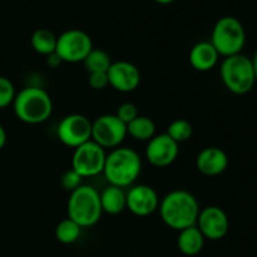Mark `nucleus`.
Instances as JSON below:
<instances>
[{
    "instance_id": "nucleus-1",
    "label": "nucleus",
    "mask_w": 257,
    "mask_h": 257,
    "mask_svg": "<svg viewBox=\"0 0 257 257\" xmlns=\"http://www.w3.org/2000/svg\"><path fill=\"white\" fill-rule=\"evenodd\" d=\"M158 211L163 223L180 232L196 226L201 208L192 193L185 190H173L160 201Z\"/></svg>"
},
{
    "instance_id": "nucleus-2",
    "label": "nucleus",
    "mask_w": 257,
    "mask_h": 257,
    "mask_svg": "<svg viewBox=\"0 0 257 257\" xmlns=\"http://www.w3.org/2000/svg\"><path fill=\"white\" fill-rule=\"evenodd\" d=\"M141 171L142 160L132 148L117 147L107 153L103 175L109 185L130 188L138 180Z\"/></svg>"
},
{
    "instance_id": "nucleus-3",
    "label": "nucleus",
    "mask_w": 257,
    "mask_h": 257,
    "mask_svg": "<svg viewBox=\"0 0 257 257\" xmlns=\"http://www.w3.org/2000/svg\"><path fill=\"white\" fill-rule=\"evenodd\" d=\"M14 113L27 124L47 122L53 113V100L49 93L40 87H25L17 93L13 102Z\"/></svg>"
},
{
    "instance_id": "nucleus-4",
    "label": "nucleus",
    "mask_w": 257,
    "mask_h": 257,
    "mask_svg": "<svg viewBox=\"0 0 257 257\" xmlns=\"http://www.w3.org/2000/svg\"><path fill=\"white\" fill-rule=\"evenodd\" d=\"M68 218L82 228H88L99 222L102 217L99 192L89 185H82L70 192L68 200Z\"/></svg>"
},
{
    "instance_id": "nucleus-5",
    "label": "nucleus",
    "mask_w": 257,
    "mask_h": 257,
    "mask_svg": "<svg viewBox=\"0 0 257 257\" xmlns=\"http://www.w3.org/2000/svg\"><path fill=\"white\" fill-rule=\"evenodd\" d=\"M220 75L223 85L237 95L250 92L256 83L252 59L241 53L223 59L220 67Z\"/></svg>"
},
{
    "instance_id": "nucleus-6",
    "label": "nucleus",
    "mask_w": 257,
    "mask_h": 257,
    "mask_svg": "<svg viewBox=\"0 0 257 257\" xmlns=\"http://www.w3.org/2000/svg\"><path fill=\"white\" fill-rule=\"evenodd\" d=\"M210 42L220 57L240 54L246 43L245 28L237 18L222 17L216 22Z\"/></svg>"
},
{
    "instance_id": "nucleus-7",
    "label": "nucleus",
    "mask_w": 257,
    "mask_h": 257,
    "mask_svg": "<svg viewBox=\"0 0 257 257\" xmlns=\"http://www.w3.org/2000/svg\"><path fill=\"white\" fill-rule=\"evenodd\" d=\"M93 43L89 34L80 29H69L57 38L55 53L65 63H83L90 50Z\"/></svg>"
},
{
    "instance_id": "nucleus-8",
    "label": "nucleus",
    "mask_w": 257,
    "mask_h": 257,
    "mask_svg": "<svg viewBox=\"0 0 257 257\" xmlns=\"http://www.w3.org/2000/svg\"><path fill=\"white\" fill-rule=\"evenodd\" d=\"M107 152L93 141L74 150L72 156V170L82 178L94 177L103 173Z\"/></svg>"
},
{
    "instance_id": "nucleus-9",
    "label": "nucleus",
    "mask_w": 257,
    "mask_h": 257,
    "mask_svg": "<svg viewBox=\"0 0 257 257\" xmlns=\"http://www.w3.org/2000/svg\"><path fill=\"white\" fill-rule=\"evenodd\" d=\"M127 136V125L115 114H103L92 122V141L103 150L120 147Z\"/></svg>"
},
{
    "instance_id": "nucleus-10",
    "label": "nucleus",
    "mask_w": 257,
    "mask_h": 257,
    "mask_svg": "<svg viewBox=\"0 0 257 257\" xmlns=\"http://www.w3.org/2000/svg\"><path fill=\"white\" fill-rule=\"evenodd\" d=\"M57 136L63 145L75 150L92 141V122L79 113L68 114L58 124Z\"/></svg>"
},
{
    "instance_id": "nucleus-11",
    "label": "nucleus",
    "mask_w": 257,
    "mask_h": 257,
    "mask_svg": "<svg viewBox=\"0 0 257 257\" xmlns=\"http://www.w3.org/2000/svg\"><path fill=\"white\" fill-rule=\"evenodd\" d=\"M196 226L203 237L218 241L225 237L230 228V220L225 211L218 206H207L198 213Z\"/></svg>"
},
{
    "instance_id": "nucleus-12",
    "label": "nucleus",
    "mask_w": 257,
    "mask_h": 257,
    "mask_svg": "<svg viewBox=\"0 0 257 257\" xmlns=\"http://www.w3.org/2000/svg\"><path fill=\"white\" fill-rule=\"evenodd\" d=\"M180 145L176 143L167 133L156 135L151 138L146 147V158L152 166L158 168L168 167L178 157Z\"/></svg>"
},
{
    "instance_id": "nucleus-13",
    "label": "nucleus",
    "mask_w": 257,
    "mask_h": 257,
    "mask_svg": "<svg viewBox=\"0 0 257 257\" xmlns=\"http://www.w3.org/2000/svg\"><path fill=\"white\" fill-rule=\"evenodd\" d=\"M160 197L155 188L147 185L131 186L127 191V208L138 217H147L155 213L160 206Z\"/></svg>"
},
{
    "instance_id": "nucleus-14",
    "label": "nucleus",
    "mask_w": 257,
    "mask_h": 257,
    "mask_svg": "<svg viewBox=\"0 0 257 257\" xmlns=\"http://www.w3.org/2000/svg\"><path fill=\"white\" fill-rule=\"evenodd\" d=\"M109 85L120 93H131L140 87L141 72L133 63L118 60L112 63L107 72Z\"/></svg>"
},
{
    "instance_id": "nucleus-15",
    "label": "nucleus",
    "mask_w": 257,
    "mask_h": 257,
    "mask_svg": "<svg viewBox=\"0 0 257 257\" xmlns=\"http://www.w3.org/2000/svg\"><path fill=\"white\" fill-rule=\"evenodd\" d=\"M227 167V155L225 151L218 147L203 148L196 157V168L198 172L208 177L222 175Z\"/></svg>"
},
{
    "instance_id": "nucleus-16",
    "label": "nucleus",
    "mask_w": 257,
    "mask_h": 257,
    "mask_svg": "<svg viewBox=\"0 0 257 257\" xmlns=\"http://www.w3.org/2000/svg\"><path fill=\"white\" fill-rule=\"evenodd\" d=\"M218 58L220 55L211 42L197 43L193 45L188 55L191 67L197 72H208L213 69L217 65Z\"/></svg>"
},
{
    "instance_id": "nucleus-17",
    "label": "nucleus",
    "mask_w": 257,
    "mask_h": 257,
    "mask_svg": "<svg viewBox=\"0 0 257 257\" xmlns=\"http://www.w3.org/2000/svg\"><path fill=\"white\" fill-rule=\"evenodd\" d=\"M99 197L103 213L119 215L127 208V192L124 188L108 185L102 192H99Z\"/></svg>"
},
{
    "instance_id": "nucleus-18",
    "label": "nucleus",
    "mask_w": 257,
    "mask_h": 257,
    "mask_svg": "<svg viewBox=\"0 0 257 257\" xmlns=\"http://www.w3.org/2000/svg\"><path fill=\"white\" fill-rule=\"evenodd\" d=\"M177 246L181 253L185 256H196L202 251L205 246V237L197 226H191L180 231L177 238Z\"/></svg>"
},
{
    "instance_id": "nucleus-19",
    "label": "nucleus",
    "mask_w": 257,
    "mask_h": 257,
    "mask_svg": "<svg viewBox=\"0 0 257 257\" xmlns=\"http://www.w3.org/2000/svg\"><path fill=\"white\" fill-rule=\"evenodd\" d=\"M127 135L137 141H150L156 136L155 122L150 117L138 115L127 124Z\"/></svg>"
},
{
    "instance_id": "nucleus-20",
    "label": "nucleus",
    "mask_w": 257,
    "mask_h": 257,
    "mask_svg": "<svg viewBox=\"0 0 257 257\" xmlns=\"http://www.w3.org/2000/svg\"><path fill=\"white\" fill-rule=\"evenodd\" d=\"M57 38L54 33L49 29H37L32 35V47L38 54L50 55L55 53L57 48Z\"/></svg>"
},
{
    "instance_id": "nucleus-21",
    "label": "nucleus",
    "mask_w": 257,
    "mask_h": 257,
    "mask_svg": "<svg viewBox=\"0 0 257 257\" xmlns=\"http://www.w3.org/2000/svg\"><path fill=\"white\" fill-rule=\"evenodd\" d=\"M82 230L83 228L77 225L74 221H72L70 218H64L55 227V237L60 243L72 245L79 240Z\"/></svg>"
},
{
    "instance_id": "nucleus-22",
    "label": "nucleus",
    "mask_w": 257,
    "mask_h": 257,
    "mask_svg": "<svg viewBox=\"0 0 257 257\" xmlns=\"http://www.w3.org/2000/svg\"><path fill=\"white\" fill-rule=\"evenodd\" d=\"M84 68L88 73H97V72H108L109 67L112 65L109 54L103 49L90 50L89 54L83 60Z\"/></svg>"
},
{
    "instance_id": "nucleus-23",
    "label": "nucleus",
    "mask_w": 257,
    "mask_h": 257,
    "mask_svg": "<svg viewBox=\"0 0 257 257\" xmlns=\"http://www.w3.org/2000/svg\"><path fill=\"white\" fill-rule=\"evenodd\" d=\"M167 133L176 143H183L187 142L191 137H192L193 128L188 120L186 119H175L173 122L170 123L167 128Z\"/></svg>"
},
{
    "instance_id": "nucleus-24",
    "label": "nucleus",
    "mask_w": 257,
    "mask_h": 257,
    "mask_svg": "<svg viewBox=\"0 0 257 257\" xmlns=\"http://www.w3.org/2000/svg\"><path fill=\"white\" fill-rule=\"evenodd\" d=\"M15 95H17V92H15V87L12 80L0 75V109L12 105Z\"/></svg>"
},
{
    "instance_id": "nucleus-25",
    "label": "nucleus",
    "mask_w": 257,
    "mask_h": 257,
    "mask_svg": "<svg viewBox=\"0 0 257 257\" xmlns=\"http://www.w3.org/2000/svg\"><path fill=\"white\" fill-rule=\"evenodd\" d=\"M115 115H117V117L119 118L125 125H127L128 123H131L133 119H136L140 114H138L137 105L133 104V103L125 102L117 108Z\"/></svg>"
},
{
    "instance_id": "nucleus-26",
    "label": "nucleus",
    "mask_w": 257,
    "mask_h": 257,
    "mask_svg": "<svg viewBox=\"0 0 257 257\" xmlns=\"http://www.w3.org/2000/svg\"><path fill=\"white\" fill-rule=\"evenodd\" d=\"M82 180L83 178L70 168V170H68L62 176V178H60V185H62L63 190H65L67 192H73V191L77 190L78 187L82 186Z\"/></svg>"
},
{
    "instance_id": "nucleus-27",
    "label": "nucleus",
    "mask_w": 257,
    "mask_h": 257,
    "mask_svg": "<svg viewBox=\"0 0 257 257\" xmlns=\"http://www.w3.org/2000/svg\"><path fill=\"white\" fill-rule=\"evenodd\" d=\"M88 84L92 89L94 90H103L109 85V80H108L107 72H97V73H89V78H88Z\"/></svg>"
},
{
    "instance_id": "nucleus-28",
    "label": "nucleus",
    "mask_w": 257,
    "mask_h": 257,
    "mask_svg": "<svg viewBox=\"0 0 257 257\" xmlns=\"http://www.w3.org/2000/svg\"><path fill=\"white\" fill-rule=\"evenodd\" d=\"M60 63H63V62H62V59L58 57L57 53H53V54L48 55V57H47V64L49 65V67L55 68V67H58Z\"/></svg>"
},
{
    "instance_id": "nucleus-29",
    "label": "nucleus",
    "mask_w": 257,
    "mask_h": 257,
    "mask_svg": "<svg viewBox=\"0 0 257 257\" xmlns=\"http://www.w3.org/2000/svg\"><path fill=\"white\" fill-rule=\"evenodd\" d=\"M5 145H7V132H5L4 127L0 124V151L4 148Z\"/></svg>"
},
{
    "instance_id": "nucleus-30",
    "label": "nucleus",
    "mask_w": 257,
    "mask_h": 257,
    "mask_svg": "<svg viewBox=\"0 0 257 257\" xmlns=\"http://www.w3.org/2000/svg\"><path fill=\"white\" fill-rule=\"evenodd\" d=\"M252 64H253V69H255V74H256V80H257V50L252 58Z\"/></svg>"
},
{
    "instance_id": "nucleus-31",
    "label": "nucleus",
    "mask_w": 257,
    "mask_h": 257,
    "mask_svg": "<svg viewBox=\"0 0 257 257\" xmlns=\"http://www.w3.org/2000/svg\"><path fill=\"white\" fill-rule=\"evenodd\" d=\"M156 3H158V4H162V5H167V4H171V3H173L175 0H155Z\"/></svg>"
}]
</instances>
